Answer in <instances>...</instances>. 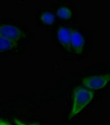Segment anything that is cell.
<instances>
[{"label": "cell", "mask_w": 110, "mask_h": 125, "mask_svg": "<svg viewBox=\"0 0 110 125\" xmlns=\"http://www.w3.org/2000/svg\"><path fill=\"white\" fill-rule=\"evenodd\" d=\"M93 48V33L82 26L72 27L71 39L68 51L77 57H85Z\"/></svg>", "instance_id": "cell-2"}, {"label": "cell", "mask_w": 110, "mask_h": 125, "mask_svg": "<svg viewBox=\"0 0 110 125\" xmlns=\"http://www.w3.org/2000/svg\"><path fill=\"white\" fill-rule=\"evenodd\" d=\"M14 122L16 123L17 125H37V124H26V123H23V121L19 120V119H15Z\"/></svg>", "instance_id": "cell-9"}, {"label": "cell", "mask_w": 110, "mask_h": 125, "mask_svg": "<svg viewBox=\"0 0 110 125\" xmlns=\"http://www.w3.org/2000/svg\"><path fill=\"white\" fill-rule=\"evenodd\" d=\"M15 45V41L0 36V52L9 50Z\"/></svg>", "instance_id": "cell-8"}, {"label": "cell", "mask_w": 110, "mask_h": 125, "mask_svg": "<svg viewBox=\"0 0 110 125\" xmlns=\"http://www.w3.org/2000/svg\"><path fill=\"white\" fill-rule=\"evenodd\" d=\"M97 93L86 87L77 86L73 92L71 107L68 118L73 119L84 112L96 99Z\"/></svg>", "instance_id": "cell-3"}, {"label": "cell", "mask_w": 110, "mask_h": 125, "mask_svg": "<svg viewBox=\"0 0 110 125\" xmlns=\"http://www.w3.org/2000/svg\"><path fill=\"white\" fill-rule=\"evenodd\" d=\"M0 125H10V124H8V123L5 122V121H3V120L0 119Z\"/></svg>", "instance_id": "cell-10"}, {"label": "cell", "mask_w": 110, "mask_h": 125, "mask_svg": "<svg viewBox=\"0 0 110 125\" xmlns=\"http://www.w3.org/2000/svg\"><path fill=\"white\" fill-rule=\"evenodd\" d=\"M38 20L43 26L51 27L56 23L58 19L55 13V11H52L51 9H42L39 13Z\"/></svg>", "instance_id": "cell-7"}, {"label": "cell", "mask_w": 110, "mask_h": 125, "mask_svg": "<svg viewBox=\"0 0 110 125\" xmlns=\"http://www.w3.org/2000/svg\"><path fill=\"white\" fill-rule=\"evenodd\" d=\"M71 33L72 27L68 24H62L58 26L55 33V40L57 45L64 49L68 50L70 43H71Z\"/></svg>", "instance_id": "cell-4"}, {"label": "cell", "mask_w": 110, "mask_h": 125, "mask_svg": "<svg viewBox=\"0 0 110 125\" xmlns=\"http://www.w3.org/2000/svg\"><path fill=\"white\" fill-rule=\"evenodd\" d=\"M55 13L56 15L57 19L62 22L69 23L72 21L75 18V8L71 3H61L56 7L55 10Z\"/></svg>", "instance_id": "cell-5"}, {"label": "cell", "mask_w": 110, "mask_h": 125, "mask_svg": "<svg viewBox=\"0 0 110 125\" xmlns=\"http://www.w3.org/2000/svg\"><path fill=\"white\" fill-rule=\"evenodd\" d=\"M80 85L95 92H102L110 88V68L104 64L88 68L80 79Z\"/></svg>", "instance_id": "cell-1"}, {"label": "cell", "mask_w": 110, "mask_h": 125, "mask_svg": "<svg viewBox=\"0 0 110 125\" xmlns=\"http://www.w3.org/2000/svg\"><path fill=\"white\" fill-rule=\"evenodd\" d=\"M0 36L15 41L21 38L22 32L16 26L3 24V25H0Z\"/></svg>", "instance_id": "cell-6"}]
</instances>
